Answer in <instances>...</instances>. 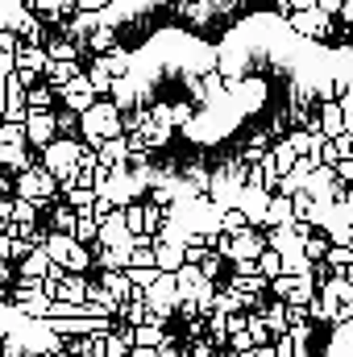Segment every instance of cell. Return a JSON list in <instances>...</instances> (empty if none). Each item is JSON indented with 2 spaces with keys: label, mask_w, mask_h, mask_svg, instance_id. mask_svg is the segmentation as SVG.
Here are the masks:
<instances>
[{
  "label": "cell",
  "mask_w": 353,
  "mask_h": 357,
  "mask_svg": "<svg viewBox=\"0 0 353 357\" xmlns=\"http://www.w3.org/2000/svg\"><path fill=\"white\" fill-rule=\"evenodd\" d=\"M125 75L133 84L125 129L146 137L129 162L233 195L283 137L320 133V104L353 88V54L324 50L291 21L254 13L220 46L167 25L129 54Z\"/></svg>",
  "instance_id": "cell-1"
},
{
  "label": "cell",
  "mask_w": 353,
  "mask_h": 357,
  "mask_svg": "<svg viewBox=\"0 0 353 357\" xmlns=\"http://www.w3.org/2000/svg\"><path fill=\"white\" fill-rule=\"evenodd\" d=\"M121 108H117V100L112 104H91L88 112H84V133H88V146H100L104 137H117L121 133Z\"/></svg>",
  "instance_id": "cell-2"
},
{
  "label": "cell",
  "mask_w": 353,
  "mask_h": 357,
  "mask_svg": "<svg viewBox=\"0 0 353 357\" xmlns=\"http://www.w3.org/2000/svg\"><path fill=\"white\" fill-rule=\"evenodd\" d=\"M54 91H59V96L71 104V112H88L91 104H96V96H100V91H96V84H91L88 75H75L71 84H63V88H54Z\"/></svg>",
  "instance_id": "cell-3"
},
{
  "label": "cell",
  "mask_w": 353,
  "mask_h": 357,
  "mask_svg": "<svg viewBox=\"0 0 353 357\" xmlns=\"http://www.w3.org/2000/svg\"><path fill=\"white\" fill-rule=\"evenodd\" d=\"M17 191L21 195H29V199H50V191H54V171H21L17 175Z\"/></svg>",
  "instance_id": "cell-4"
},
{
  "label": "cell",
  "mask_w": 353,
  "mask_h": 357,
  "mask_svg": "<svg viewBox=\"0 0 353 357\" xmlns=\"http://www.w3.org/2000/svg\"><path fill=\"white\" fill-rule=\"evenodd\" d=\"M54 129H59V121H54L50 112H42V108H29V116H25V133H29V146H50Z\"/></svg>",
  "instance_id": "cell-5"
},
{
  "label": "cell",
  "mask_w": 353,
  "mask_h": 357,
  "mask_svg": "<svg viewBox=\"0 0 353 357\" xmlns=\"http://www.w3.org/2000/svg\"><path fill=\"white\" fill-rule=\"evenodd\" d=\"M80 75V67H75V59H46V79L54 84V88H63V84H71Z\"/></svg>",
  "instance_id": "cell-6"
},
{
  "label": "cell",
  "mask_w": 353,
  "mask_h": 357,
  "mask_svg": "<svg viewBox=\"0 0 353 357\" xmlns=\"http://www.w3.org/2000/svg\"><path fill=\"white\" fill-rule=\"evenodd\" d=\"M59 299L84 303V299H91V287L84 282V278H63V282H59Z\"/></svg>",
  "instance_id": "cell-7"
},
{
  "label": "cell",
  "mask_w": 353,
  "mask_h": 357,
  "mask_svg": "<svg viewBox=\"0 0 353 357\" xmlns=\"http://www.w3.org/2000/svg\"><path fill=\"white\" fill-rule=\"evenodd\" d=\"M50 262H54V258H50V254H46L42 245H38L33 254H25V266H21V274H38V278H42V274H46V266H50Z\"/></svg>",
  "instance_id": "cell-8"
},
{
  "label": "cell",
  "mask_w": 353,
  "mask_h": 357,
  "mask_svg": "<svg viewBox=\"0 0 353 357\" xmlns=\"http://www.w3.org/2000/svg\"><path fill=\"white\" fill-rule=\"evenodd\" d=\"M283 266H287V258H283V250H270V254H262V258H258V270H262L266 278H274V274H283Z\"/></svg>",
  "instance_id": "cell-9"
},
{
  "label": "cell",
  "mask_w": 353,
  "mask_h": 357,
  "mask_svg": "<svg viewBox=\"0 0 353 357\" xmlns=\"http://www.w3.org/2000/svg\"><path fill=\"white\" fill-rule=\"evenodd\" d=\"M91 254L84 250V241H75V250H71V258H67V270H88Z\"/></svg>",
  "instance_id": "cell-10"
},
{
  "label": "cell",
  "mask_w": 353,
  "mask_h": 357,
  "mask_svg": "<svg viewBox=\"0 0 353 357\" xmlns=\"http://www.w3.org/2000/svg\"><path fill=\"white\" fill-rule=\"evenodd\" d=\"M46 54H50V59H80V50H75L71 42H54V46H46Z\"/></svg>",
  "instance_id": "cell-11"
},
{
  "label": "cell",
  "mask_w": 353,
  "mask_h": 357,
  "mask_svg": "<svg viewBox=\"0 0 353 357\" xmlns=\"http://www.w3.org/2000/svg\"><path fill=\"white\" fill-rule=\"evenodd\" d=\"M50 104V88H29V108H46Z\"/></svg>",
  "instance_id": "cell-12"
},
{
  "label": "cell",
  "mask_w": 353,
  "mask_h": 357,
  "mask_svg": "<svg viewBox=\"0 0 353 357\" xmlns=\"http://www.w3.org/2000/svg\"><path fill=\"white\" fill-rule=\"evenodd\" d=\"M191 357H220V354H212V345H208V341H195Z\"/></svg>",
  "instance_id": "cell-13"
},
{
  "label": "cell",
  "mask_w": 353,
  "mask_h": 357,
  "mask_svg": "<svg viewBox=\"0 0 353 357\" xmlns=\"http://www.w3.org/2000/svg\"><path fill=\"white\" fill-rule=\"evenodd\" d=\"M163 357H179V349H171V345H163Z\"/></svg>",
  "instance_id": "cell-14"
},
{
  "label": "cell",
  "mask_w": 353,
  "mask_h": 357,
  "mask_svg": "<svg viewBox=\"0 0 353 357\" xmlns=\"http://www.w3.org/2000/svg\"><path fill=\"white\" fill-rule=\"evenodd\" d=\"M341 4H345V13H350V21H353V0H341Z\"/></svg>",
  "instance_id": "cell-15"
},
{
  "label": "cell",
  "mask_w": 353,
  "mask_h": 357,
  "mask_svg": "<svg viewBox=\"0 0 353 357\" xmlns=\"http://www.w3.org/2000/svg\"><path fill=\"white\" fill-rule=\"evenodd\" d=\"M4 295H8V291H4V282H0V299H4Z\"/></svg>",
  "instance_id": "cell-16"
}]
</instances>
